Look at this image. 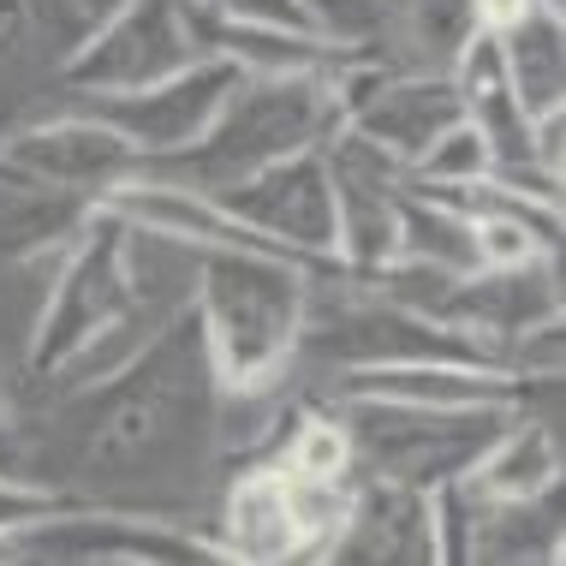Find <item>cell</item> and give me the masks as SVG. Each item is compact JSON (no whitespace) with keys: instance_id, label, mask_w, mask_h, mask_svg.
<instances>
[{"instance_id":"6da1fadb","label":"cell","mask_w":566,"mask_h":566,"mask_svg":"<svg viewBox=\"0 0 566 566\" xmlns=\"http://www.w3.org/2000/svg\"><path fill=\"white\" fill-rule=\"evenodd\" d=\"M216 406L221 381L209 364L197 311L186 304L114 376L54 394L42 430L19 418L12 471L66 489L78 501L174 518V501L197 495L221 459Z\"/></svg>"},{"instance_id":"8992f818","label":"cell","mask_w":566,"mask_h":566,"mask_svg":"<svg viewBox=\"0 0 566 566\" xmlns=\"http://www.w3.org/2000/svg\"><path fill=\"white\" fill-rule=\"evenodd\" d=\"M233 221H244L251 233H263L269 244H281L286 256L311 269L334 263V174H328V149H293L274 156L256 174L233 179V186L209 191Z\"/></svg>"},{"instance_id":"277c9868","label":"cell","mask_w":566,"mask_h":566,"mask_svg":"<svg viewBox=\"0 0 566 566\" xmlns=\"http://www.w3.org/2000/svg\"><path fill=\"white\" fill-rule=\"evenodd\" d=\"M334 411L352 436V478L441 489L471 478V465L507 430L518 406H418V400H376V394H340Z\"/></svg>"},{"instance_id":"30bf717a","label":"cell","mask_w":566,"mask_h":566,"mask_svg":"<svg viewBox=\"0 0 566 566\" xmlns=\"http://www.w3.org/2000/svg\"><path fill=\"white\" fill-rule=\"evenodd\" d=\"M501 66L518 90L531 119L555 114L566 102V30H560V0H518L495 24Z\"/></svg>"},{"instance_id":"2e32d148","label":"cell","mask_w":566,"mask_h":566,"mask_svg":"<svg viewBox=\"0 0 566 566\" xmlns=\"http://www.w3.org/2000/svg\"><path fill=\"white\" fill-rule=\"evenodd\" d=\"M19 381H12L7 370H0V465L12 471V441H19Z\"/></svg>"},{"instance_id":"5bb4252c","label":"cell","mask_w":566,"mask_h":566,"mask_svg":"<svg viewBox=\"0 0 566 566\" xmlns=\"http://www.w3.org/2000/svg\"><path fill=\"white\" fill-rule=\"evenodd\" d=\"M66 501H78V495H66V489H49V483L24 478V471H7V465H0V531L36 525L42 513L66 507Z\"/></svg>"},{"instance_id":"52a82bcc","label":"cell","mask_w":566,"mask_h":566,"mask_svg":"<svg viewBox=\"0 0 566 566\" xmlns=\"http://www.w3.org/2000/svg\"><path fill=\"white\" fill-rule=\"evenodd\" d=\"M244 72L221 54H203L191 66H179L174 78H156L144 90H108V96H60V108H78L90 119H102L108 132H119L137 149V167L161 161L174 149H186L197 132L216 119V108L233 96V84Z\"/></svg>"},{"instance_id":"e0dca14e","label":"cell","mask_w":566,"mask_h":566,"mask_svg":"<svg viewBox=\"0 0 566 566\" xmlns=\"http://www.w3.org/2000/svg\"><path fill=\"white\" fill-rule=\"evenodd\" d=\"M60 7L72 12V24H78V30H90V24H102V19H108V12H119L126 0H60Z\"/></svg>"},{"instance_id":"9c48e42d","label":"cell","mask_w":566,"mask_h":566,"mask_svg":"<svg viewBox=\"0 0 566 566\" xmlns=\"http://www.w3.org/2000/svg\"><path fill=\"white\" fill-rule=\"evenodd\" d=\"M216 543H221L227 560H256V566L304 555L286 465H274V459H244V471L227 483V495H221Z\"/></svg>"},{"instance_id":"3957f363","label":"cell","mask_w":566,"mask_h":566,"mask_svg":"<svg viewBox=\"0 0 566 566\" xmlns=\"http://www.w3.org/2000/svg\"><path fill=\"white\" fill-rule=\"evenodd\" d=\"M364 54V49H358ZM340 66H316V72H244L233 84V96L216 108L203 132L186 149L161 161H144L137 174L179 179L191 191H221L233 179L256 174L274 156L328 144V132L340 126Z\"/></svg>"},{"instance_id":"ba28073f","label":"cell","mask_w":566,"mask_h":566,"mask_svg":"<svg viewBox=\"0 0 566 566\" xmlns=\"http://www.w3.org/2000/svg\"><path fill=\"white\" fill-rule=\"evenodd\" d=\"M0 161L42 179V186H54V191L90 197V203L108 186H119L126 174H137V149L78 108H54L49 119L0 132Z\"/></svg>"},{"instance_id":"8fae6325","label":"cell","mask_w":566,"mask_h":566,"mask_svg":"<svg viewBox=\"0 0 566 566\" xmlns=\"http://www.w3.org/2000/svg\"><path fill=\"white\" fill-rule=\"evenodd\" d=\"M471 483L495 501H543L560 483V441L555 423L525 418V406L507 418V430L489 441V453L471 465Z\"/></svg>"},{"instance_id":"9a60e30c","label":"cell","mask_w":566,"mask_h":566,"mask_svg":"<svg viewBox=\"0 0 566 566\" xmlns=\"http://www.w3.org/2000/svg\"><path fill=\"white\" fill-rule=\"evenodd\" d=\"M197 12H221V19H244V24H293V30H316L298 12V0H186Z\"/></svg>"},{"instance_id":"4fadbf2b","label":"cell","mask_w":566,"mask_h":566,"mask_svg":"<svg viewBox=\"0 0 566 566\" xmlns=\"http://www.w3.org/2000/svg\"><path fill=\"white\" fill-rule=\"evenodd\" d=\"M298 12L334 42H376L388 0H298Z\"/></svg>"},{"instance_id":"7c38bea8","label":"cell","mask_w":566,"mask_h":566,"mask_svg":"<svg viewBox=\"0 0 566 566\" xmlns=\"http://www.w3.org/2000/svg\"><path fill=\"white\" fill-rule=\"evenodd\" d=\"M54 19L72 24V12L60 0H0V78H19L30 66L60 72V60L72 54V36H60Z\"/></svg>"},{"instance_id":"7a4b0ae2","label":"cell","mask_w":566,"mask_h":566,"mask_svg":"<svg viewBox=\"0 0 566 566\" xmlns=\"http://www.w3.org/2000/svg\"><path fill=\"white\" fill-rule=\"evenodd\" d=\"M311 263L281 251H197L191 311L227 394L281 388L298 358Z\"/></svg>"},{"instance_id":"5b68a950","label":"cell","mask_w":566,"mask_h":566,"mask_svg":"<svg viewBox=\"0 0 566 566\" xmlns=\"http://www.w3.org/2000/svg\"><path fill=\"white\" fill-rule=\"evenodd\" d=\"M203 60L191 36L186 0H126L102 24H90L72 54L60 60L54 90L60 96H108V90H144L174 78L179 66Z\"/></svg>"}]
</instances>
